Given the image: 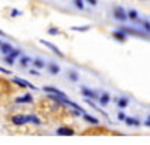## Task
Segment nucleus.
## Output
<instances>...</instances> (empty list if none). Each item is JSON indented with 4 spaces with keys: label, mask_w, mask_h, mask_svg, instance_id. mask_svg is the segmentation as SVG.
Wrapping results in <instances>:
<instances>
[{
    "label": "nucleus",
    "mask_w": 150,
    "mask_h": 145,
    "mask_svg": "<svg viewBox=\"0 0 150 145\" xmlns=\"http://www.w3.org/2000/svg\"><path fill=\"white\" fill-rule=\"evenodd\" d=\"M112 14H114V17L117 18V21H122V22H125V21L128 20V14L125 12V9H123L122 6H117V8H114V12H112Z\"/></svg>",
    "instance_id": "1"
},
{
    "label": "nucleus",
    "mask_w": 150,
    "mask_h": 145,
    "mask_svg": "<svg viewBox=\"0 0 150 145\" xmlns=\"http://www.w3.org/2000/svg\"><path fill=\"white\" fill-rule=\"evenodd\" d=\"M81 94L83 96H86L87 99H93V100H99V97H101V96H99L96 91H93V90H89V88H86V87H83L81 88Z\"/></svg>",
    "instance_id": "2"
},
{
    "label": "nucleus",
    "mask_w": 150,
    "mask_h": 145,
    "mask_svg": "<svg viewBox=\"0 0 150 145\" xmlns=\"http://www.w3.org/2000/svg\"><path fill=\"white\" fill-rule=\"evenodd\" d=\"M44 91L50 93V94H54V96H59L60 99H66V94L63 91H60L59 88H56V87H44Z\"/></svg>",
    "instance_id": "3"
},
{
    "label": "nucleus",
    "mask_w": 150,
    "mask_h": 145,
    "mask_svg": "<svg viewBox=\"0 0 150 145\" xmlns=\"http://www.w3.org/2000/svg\"><path fill=\"white\" fill-rule=\"evenodd\" d=\"M12 81H14L15 84H17V85H20L21 88H26V87H29V88H32V90H38L35 85H33V84H30L29 81H26V79H20V78H14V79H12Z\"/></svg>",
    "instance_id": "4"
},
{
    "label": "nucleus",
    "mask_w": 150,
    "mask_h": 145,
    "mask_svg": "<svg viewBox=\"0 0 150 145\" xmlns=\"http://www.w3.org/2000/svg\"><path fill=\"white\" fill-rule=\"evenodd\" d=\"M39 42H41V43H42V45H45V46H47V48H50V50H51V51H53V53H54V54H57V55H59V57H63V53H62V51H60V50H59V48H57V46H56V45H53V43H51V42H47V41H44V39H41V41H39Z\"/></svg>",
    "instance_id": "5"
},
{
    "label": "nucleus",
    "mask_w": 150,
    "mask_h": 145,
    "mask_svg": "<svg viewBox=\"0 0 150 145\" xmlns=\"http://www.w3.org/2000/svg\"><path fill=\"white\" fill-rule=\"evenodd\" d=\"M56 133H57L59 136H72L75 132H74L71 127H65V126H63V127H59Z\"/></svg>",
    "instance_id": "6"
},
{
    "label": "nucleus",
    "mask_w": 150,
    "mask_h": 145,
    "mask_svg": "<svg viewBox=\"0 0 150 145\" xmlns=\"http://www.w3.org/2000/svg\"><path fill=\"white\" fill-rule=\"evenodd\" d=\"M12 51H14V48H12V45L9 42H2V45H0V53L5 55H9Z\"/></svg>",
    "instance_id": "7"
},
{
    "label": "nucleus",
    "mask_w": 150,
    "mask_h": 145,
    "mask_svg": "<svg viewBox=\"0 0 150 145\" xmlns=\"http://www.w3.org/2000/svg\"><path fill=\"white\" fill-rule=\"evenodd\" d=\"M112 38L117 39V41H120V42H125V41H126V33L119 29V30H116V32H112Z\"/></svg>",
    "instance_id": "8"
},
{
    "label": "nucleus",
    "mask_w": 150,
    "mask_h": 145,
    "mask_svg": "<svg viewBox=\"0 0 150 145\" xmlns=\"http://www.w3.org/2000/svg\"><path fill=\"white\" fill-rule=\"evenodd\" d=\"M17 103H32L33 102V97L30 94H26V96H23V97H17L15 99Z\"/></svg>",
    "instance_id": "9"
},
{
    "label": "nucleus",
    "mask_w": 150,
    "mask_h": 145,
    "mask_svg": "<svg viewBox=\"0 0 150 145\" xmlns=\"http://www.w3.org/2000/svg\"><path fill=\"white\" fill-rule=\"evenodd\" d=\"M110 94L108 93H104V94H101V97H99V105H102V106H105V105H108L110 103Z\"/></svg>",
    "instance_id": "10"
},
{
    "label": "nucleus",
    "mask_w": 150,
    "mask_h": 145,
    "mask_svg": "<svg viewBox=\"0 0 150 145\" xmlns=\"http://www.w3.org/2000/svg\"><path fill=\"white\" fill-rule=\"evenodd\" d=\"M48 70H50V74H53V75H57L59 72H60V67L56 64V63H50L48 64Z\"/></svg>",
    "instance_id": "11"
},
{
    "label": "nucleus",
    "mask_w": 150,
    "mask_h": 145,
    "mask_svg": "<svg viewBox=\"0 0 150 145\" xmlns=\"http://www.w3.org/2000/svg\"><path fill=\"white\" fill-rule=\"evenodd\" d=\"M116 103H117L119 108H126L129 105V100L126 97H120V99H116Z\"/></svg>",
    "instance_id": "12"
},
{
    "label": "nucleus",
    "mask_w": 150,
    "mask_h": 145,
    "mask_svg": "<svg viewBox=\"0 0 150 145\" xmlns=\"http://www.w3.org/2000/svg\"><path fill=\"white\" fill-rule=\"evenodd\" d=\"M83 118L86 120V121L92 123V124H99V120L95 118V117H92V115H89V114H83Z\"/></svg>",
    "instance_id": "13"
},
{
    "label": "nucleus",
    "mask_w": 150,
    "mask_h": 145,
    "mask_svg": "<svg viewBox=\"0 0 150 145\" xmlns=\"http://www.w3.org/2000/svg\"><path fill=\"white\" fill-rule=\"evenodd\" d=\"M125 121H126L128 126H140V124H141L138 120H137V118H132V117H126V120H125Z\"/></svg>",
    "instance_id": "14"
},
{
    "label": "nucleus",
    "mask_w": 150,
    "mask_h": 145,
    "mask_svg": "<svg viewBox=\"0 0 150 145\" xmlns=\"http://www.w3.org/2000/svg\"><path fill=\"white\" fill-rule=\"evenodd\" d=\"M33 66H35L36 69H42V67H45V63L42 62L41 58H35V60H33Z\"/></svg>",
    "instance_id": "15"
},
{
    "label": "nucleus",
    "mask_w": 150,
    "mask_h": 145,
    "mask_svg": "<svg viewBox=\"0 0 150 145\" xmlns=\"http://www.w3.org/2000/svg\"><path fill=\"white\" fill-rule=\"evenodd\" d=\"M68 76H69V79L72 81V82H77L78 81V74L75 70H69L68 72Z\"/></svg>",
    "instance_id": "16"
},
{
    "label": "nucleus",
    "mask_w": 150,
    "mask_h": 145,
    "mask_svg": "<svg viewBox=\"0 0 150 145\" xmlns=\"http://www.w3.org/2000/svg\"><path fill=\"white\" fill-rule=\"evenodd\" d=\"M140 24H141V26L144 27V30H146L147 33H150V22H149V21H144V20H141V21H140Z\"/></svg>",
    "instance_id": "17"
},
{
    "label": "nucleus",
    "mask_w": 150,
    "mask_h": 145,
    "mask_svg": "<svg viewBox=\"0 0 150 145\" xmlns=\"http://www.w3.org/2000/svg\"><path fill=\"white\" fill-rule=\"evenodd\" d=\"M74 5L77 6V9H80V11L84 9V2L83 0H74Z\"/></svg>",
    "instance_id": "18"
},
{
    "label": "nucleus",
    "mask_w": 150,
    "mask_h": 145,
    "mask_svg": "<svg viewBox=\"0 0 150 145\" xmlns=\"http://www.w3.org/2000/svg\"><path fill=\"white\" fill-rule=\"evenodd\" d=\"M128 17L131 18V20H137V18H138V14H137V11H134V9H131L129 12H128Z\"/></svg>",
    "instance_id": "19"
},
{
    "label": "nucleus",
    "mask_w": 150,
    "mask_h": 145,
    "mask_svg": "<svg viewBox=\"0 0 150 145\" xmlns=\"http://www.w3.org/2000/svg\"><path fill=\"white\" fill-rule=\"evenodd\" d=\"M90 29V26H83V27H72L74 32H87Z\"/></svg>",
    "instance_id": "20"
},
{
    "label": "nucleus",
    "mask_w": 150,
    "mask_h": 145,
    "mask_svg": "<svg viewBox=\"0 0 150 145\" xmlns=\"http://www.w3.org/2000/svg\"><path fill=\"white\" fill-rule=\"evenodd\" d=\"M29 62H30V57H21V60H20V63H21L23 67H26Z\"/></svg>",
    "instance_id": "21"
},
{
    "label": "nucleus",
    "mask_w": 150,
    "mask_h": 145,
    "mask_svg": "<svg viewBox=\"0 0 150 145\" xmlns=\"http://www.w3.org/2000/svg\"><path fill=\"white\" fill-rule=\"evenodd\" d=\"M48 33L51 34V36H56V34H59V33H60V30H59V29H56V27H50V29H48Z\"/></svg>",
    "instance_id": "22"
},
{
    "label": "nucleus",
    "mask_w": 150,
    "mask_h": 145,
    "mask_svg": "<svg viewBox=\"0 0 150 145\" xmlns=\"http://www.w3.org/2000/svg\"><path fill=\"white\" fill-rule=\"evenodd\" d=\"M20 55H21V51H20V50H14V51L9 54L11 58H17V57H20Z\"/></svg>",
    "instance_id": "23"
},
{
    "label": "nucleus",
    "mask_w": 150,
    "mask_h": 145,
    "mask_svg": "<svg viewBox=\"0 0 150 145\" xmlns=\"http://www.w3.org/2000/svg\"><path fill=\"white\" fill-rule=\"evenodd\" d=\"M5 62H6L8 64H14V58H11L9 55H6V57H5Z\"/></svg>",
    "instance_id": "24"
},
{
    "label": "nucleus",
    "mask_w": 150,
    "mask_h": 145,
    "mask_svg": "<svg viewBox=\"0 0 150 145\" xmlns=\"http://www.w3.org/2000/svg\"><path fill=\"white\" fill-rule=\"evenodd\" d=\"M11 15H12V17H18V15H21V12H20V11H17V9H14V11L11 12Z\"/></svg>",
    "instance_id": "25"
},
{
    "label": "nucleus",
    "mask_w": 150,
    "mask_h": 145,
    "mask_svg": "<svg viewBox=\"0 0 150 145\" xmlns=\"http://www.w3.org/2000/svg\"><path fill=\"white\" fill-rule=\"evenodd\" d=\"M117 117H119V120H122V121H125V120H126V115H125L123 112H119Z\"/></svg>",
    "instance_id": "26"
},
{
    "label": "nucleus",
    "mask_w": 150,
    "mask_h": 145,
    "mask_svg": "<svg viewBox=\"0 0 150 145\" xmlns=\"http://www.w3.org/2000/svg\"><path fill=\"white\" fill-rule=\"evenodd\" d=\"M87 3H89V5H92V6H96L98 0H87Z\"/></svg>",
    "instance_id": "27"
},
{
    "label": "nucleus",
    "mask_w": 150,
    "mask_h": 145,
    "mask_svg": "<svg viewBox=\"0 0 150 145\" xmlns=\"http://www.w3.org/2000/svg\"><path fill=\"white\" fill-rule=\"evenodd\" d=\"M0 72H3V74H6V75H11V70H8V69H3V67H0Z\"/></svg>",
    "instance_id": "28"
},
{
    "label": "nucleus",
    "mask_w": 150,
    "mask_h": 145,
    "mask_svg": "<svg viewBox=\"0 0 150 145\" xmlns=\"http://www.w3.org/2000/svg\"><path fill=\"white\" fill-rule=\"evenodd\" d=\"M30 75H39V74H38V70H33V69H32V70H30Z\"/></svg>",
    "instance_id": "29"
},
{
    "label": "nucleus",
    "mask_w": 150,
    "mask_h": 145,
    "mask_svg": "<svg viewBox=\"0 0 150 145\" xmlns=\"http://www.w3.org/2000/svg\"><path fill=\"white\" fill-rule=\"evenodd\" d=\"M144 124H146V126H147V127H150V118H147V121H146V123H144Z\"/></svg>",
    "instance_id": "30"
},
{
    "label": "nucleus",
    "mask_w": 150,
    "mask_h": 145,
    "mask_svg": "<svg viewBox=\"0 0 150 145\" xmlns=\"http://www.w3.org/2000/svg\"><path fill=\"white\" fill-rule=\"evenodd\" d=\"M0 34H2V36H5V33H3V32H2V30H0Z\"/></svg>",
    "instance_id": "31"
},
{
    "label": "nucleus",
    "mask_w": 150,
    "mask_h": 145,
    "mask_svg": "<svg viewBox=\"0 0 150 145\" xmlns=\"http://www.w3.org/2000/svg\"><path fill=\"white\" fill-rule=\"evenodd\" d=\"M0 45H2V42H0Z\"/></svg>",
    "instance_id": "32"
},
{
    "label": "nucleus",
    "mask_w": 150,
    "mask_h": 145,
    "mask_svg": "<svg viewBox=\"0 0 150 145\" xmlns=\"http://www.w3.org/2000/svg\"><path fill=\"white\" fill-rule=\"evenodd\" d=\"M149 118H150V115H149Z\"/></svg>",
    "instance_id": "33"
}]
</instances>
